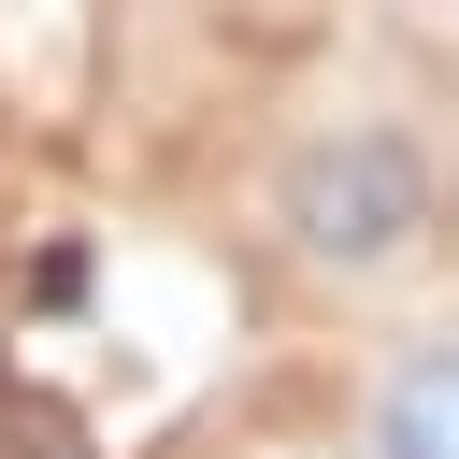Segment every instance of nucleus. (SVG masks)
Here are the masks:
<instances>
[{
  "label": "nucleus",
  "instance_id": "1",
  "mask_svg": "<svg viewBox=\"0 0 459 459\" xmlns=\"http://www.w3.org/2000/svg\"><path fill=\"white\" fill-rule=\"evenodd\" d=\"M273 230L316 287H402L445 244V158L416 115H316L273 158Z\"/></svg>",
  "mask_w": 459,
  "mask_h": 459
},
{
  "label": "nucleus",
  "instance_id": "2",
  "mask_svg": "<svg viewBox=\"0 0 459 459\" xmlns=\"http://www.w3.org/2000/svg\"><path fill=\"white\" fill-rule=\"evenodd\" d=\"M359 459H459V344H402L359 402Z\"/></svg>",
  "mask_w": 459,
  "mask_h": 459
}]
</instances>
